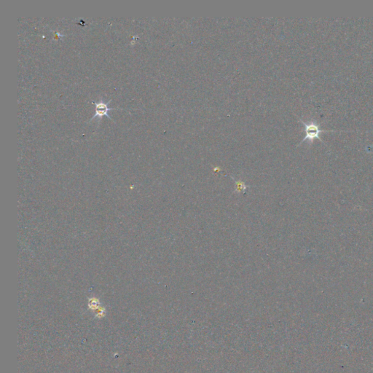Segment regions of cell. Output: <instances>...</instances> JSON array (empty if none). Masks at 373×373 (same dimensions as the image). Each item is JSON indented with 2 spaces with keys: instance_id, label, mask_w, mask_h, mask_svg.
<instances>
[{
  "instance_id": "6da1fadb",
  "label": "cell",
  "mask_w": 373,
  "mask_h": 373,
  "mask_svg": "<svg viewBox=\"0 0 373 373\" xmlns=\"http://www.w3.org/2000/svg\"><path fill=\"white\" fill-rule=\"evenodd\" d=\"M300 121L305 125V132H306V136H305L303 141L300 142V144L303 143V142H304L306 140H309L310 142H313L314 139H318V140L322 142L319 136L320 133L322 131H327L326 130L320 129L319 125L316 122H313V121H311V122L309 123L304 122L302 120H300Z\"/></svg>"
},
{
  "instance_id": "7a4b0ae2",
  "label": "cell",
  "mask_w": 373,
  "mask_h": 373,
  "mask_svg": "<svg viewBox=\"0 0 373 373\" xmlns=\"http://www.w3.org/2000/svg\"><path fill=\"white\" fill-rule=\"evenodd\" d=\"M111 101L112 99H110L107 102H105L102 98H101L98 102H95V101H94L93 104L95 105V114H94L93 116L92 117V119L90 120V122L91 121H93V119L98 118V122L100 123L104 116L107 117V118L112 120L111 117L109 115L108 112L111 111V110H120V109L111 108V107H109V104H110V103L111 102ZM98 125H99V124H98Z\"/></svg>"
},
{
  "instance_id": "3957f363",
  "label": "cell",
  "mask_w": 373,
  "mask_h": 373,
  "mask_svg": "<svg viewBox=\"0 0 373 373\" xmlns=\"http://www.w3.org/2000/svg\"><path fill=\"white\" fill-rule=\"evenodd\" d=\"M236 186H237V187L236 188L235 192H242V190H245L246 188L247 187L242 182H236Z\"/></svg>"
}]
</instances>
